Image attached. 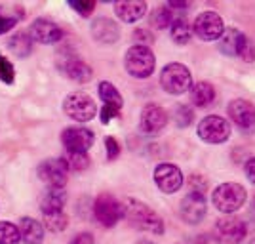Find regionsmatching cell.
I'll list each match as a JSON object with an SVG mask.
<instances>
[{
  "label": "cell",
  "mask_w": 255,
  "mask_h": 244,
  "mask_svg": "<svg viewBox=\"0 0 255 244\" xmlns=\"http://www.w3.org/2000/svg\"><path fill=\"white\" fill-rule=\"evenodd\" d=\"M10 46L17 55H27V53H31V36H29V32H19V34H15L10 40Z\"/></svg>",
  "instance_id": "cell-31"
},
{
  "label": "cell",
  "mask_w": 255,
  "mask_h": 244,
  "mask_svg": "<svg viewBox=\"0 0 255 244\" xmlns=\"http://www.w3.org/2000/svg\"><path fill=\"white\" fill-rule=\"evenodd\" d=\"M63 162L67 170L73 172H84L90 166V159L86 153H67L63 157Z\"/></svg>",
  "instance_id": "cell-28"
},
{
  "label": "cell",
  "mask_w": 255,
  "mask_h": 244,
  "mask_svg": "<svg viewBox=\"0 0 255 244\" xmlns=\"http://www.w3.org/2000/svg\"><path fill=\"white\" fill-rule=\"evenodd\" d=\"M69 4H71L73 10H76L80 15H84V17H88L94 11V8H96V2H75V0H71Z\"/></svg>",
  "instance_id": "cell-34"
},
{
  "label": "cell",
  "mask_w": 255,
  "mask_h": 244,
  "mask_svg": "<svg viewBox=\"0 0 255 244\" xmlns=\"http://www.w3.org/2000/svg\"><path fill=\"white\" fill-rule=\"evenodd\" d=\"M160 86L170 96H183L191 92L192 74L183 63H168L160 71Z\"/></svg>",
  "instance_id": "cell-2"
},
{
  "label": "cell",
  "mask_w": 255,
  "mask_h": 244,
  "mask_svg": "<svg viewBox=\"0 0 255 244\" xmlns=\"http://www.w3.org/2000/svg\"><path fill=\"white\" fill-rule=\"evenodd\" d=\"M105 147H107V157L109 160H115L120 155V145H118V141L115 138H105Z\"/></svg>",
  "instance_id": "cell-35"
},
{
  "label": "cell",
  "mask_w": 255,
  "mask_h": 244,
  "mask_svg": "<svg viewBox=\"0 0 255 244\" xmlns=\"http://www.w3.org/2000/svg\"><path fill=\"white\" fill-rule=\"evenodd\" d=\"M244 172H246V178L255 185V157L254 159H250L244 164Z\"/></svg>",
  "instance_id": "cell-39"
},
{
  "label": "cell",
  "mask_w": 255,
  "mask_h": 244,
  "mask_svg": "<svg viewBox=\"0 0 255 244\" xmlns=\"http://www.w3.org/2000/svg\"><path fill=\"white\" fill-rule=\"evenodd\" d=\"M19 235L25 244H42L44 227L42 223L34 218H21L19 222Z\"/></svg>",
  "instance_id": "cell-21"
},
{
  "label": "cell",
  "mask_w": 255,
  "mask_h": 244,
  "mask_svg": "<svg viewBox=\"0 0 255 244\" xmlns=\"http://www.w3.org/2000/svg\"><path fill=\"white\" fill-rule=\"evenodd\" d=\"M154 183L162 193L171 195V193H177L183 187V172L179 166L170 164V162H162L154 168Z\"/></svg>",
  "instance_id": "cell-12"
},
{
  "label": "cell",
  "mask_w": 255,
  "mask_h": 244,
  "mask_svg": "<svg viewBox=\"0 0 255 244\" xmlns=\"http://www.w3.org/2000/svg\"><path fill=\"white\" fill-rule=\"evenodd\" d=\"M170 36H171V40L175 44H179V46L187 44L192 36L191 23L187 21L185 17H173V21H171V25H170Z\"/></svg>",
  "instance_id": "cell-24"
},
{
  "label": "cell",
  "mask_w": 255,
  "mask_h": 244,
  "mask_svg": "<svg viewBox=\"0 0 255 244\" xmlns=\"http://www.w3.org/2000/svg\"><path fill=\"white\" fill-rule=\"evenodd\" d=\"M133 38L137 40L139 46H147V48H149V44L152 42V36H150L145 29H137V31H135V34H133Z\"/></svg>",
  "instance_id": "cell-37"
},
{
  "label": "cell",
  "mask_w": 255,
  "mask_h": 244,
  "mask_svg": "<svg viewBox=\"0 0 255 244\" xmlns=\"http://www.w3.org/2000/svg\"><path fill=\"white\" fill-rule=\"evenodd\" d=\"M92 36L99 44H115L120 38V29L113 19L107 17H97L92 23Z\"/></svg>",
  "instance_id": "cell-18"
},
{
  "label": "cell",
  "mask_w": 255,
  "mask_h": 244,
  "mask_svg": "<svg viewBox=\"0 0 255 244\" xmlns=\"http://www.w3.org/2000/svg\"><path fill=\"white\" fill-rule=\"evenodd\" d=\"M63 111L67 117L76 120V122H88L97 115V105L92 96L76 92V94L65 97Z\"/></svg>",
  "instance_id": "cell-6"
},
{
  "label": "cell",
  "mask_w": 255,
  "mask_h": 244,
  "mask_svg": "<svg viewBox=\"0 0 255 244\" xmlns=\"http://www.w3.org/2000/svg\"><path fill=\"white\" fill-rule=\"evenodd\" d=\"M71 244H94V237L90 233H78L75 239L71 241Z\"/></svg>",
  "instance_id": "cell-40"
},
{
  "label": "cell",
  "mask_w": 255,
  "mask_h": 244,
  "mask_svg": "<svg viewBox=\"0 0 255 244\" xmlns=\"http://www.w3.org/2000/svg\"><path fill=\"white\" fill-rule=\"evenodd\" d=\"M229 117L244 134H255V107L248 99H233L229 103Z\"/></svg>",
  "instance_id": "cell-11"
},
{
  "label": "cell",
  "mask_w": 255,
  "mask_h": 244,
  "mask_svg": "<svg viewBox=\"0 0 255 244\" xmlns=\"http://www.w3.org/2000/svg\"><path fill=\"white\" fill-rule=\"evenodd\" d=\"M65 204H67L65 189H48L40 199V210H42V214L63 212Z\"/></svg>",
  "instance_id": "cell-22"
},
{
  "label": "cell",
  "mask_w": 255,
  "mask_h": 244,
  "mask_svg": "<svg viewBox=\"0 0 255 244\" xmlns=\"http://www.w3.org/2000/svg\"><path fill=\"white\" fill-rule=\"evenodd\" d=\"M198 138L204 143L219 145L231 138V122L219 115H208L198 122Z\"/></svg>",
  "instance_id": "cell-5"
},
{
  "label": "cell",
  "mask_w": 255,
  "mask_h": 244,
  "mask_svg": "<svg viewBox=\"0 0 255 244\" xmlns=\"http://www.w3.org/2000/svg\"><path fill=\"white\" fill-rule=\"evenodd\" d=\"M179 212L185 223L198 225L206 218V212H208V202H206L204 193L191 191L189 195H185L183 201H181Z\"/></svg>",
  "instance_id": "cell-14"
},
{
  "label": "cell",
  "mask_w": 255,
  "mask_h": 244,
  "mask_svg": "<svg viewBox=\"0 0 255 244\" xmlns=\"http://www.w3.org/2000/svg\"><path fill=\"white\" fill-rule=\"evenodd\" d=\"M189 6H191L189 2H173V0L168 4V8H173V10H187Z\"/></svg>",
  "instance_id": "cell-41"
},
{
  "label": "cell",
  "mask_w": 255,
  "mask_h": 244,
  "mask_svg": "<svg viewBox=\"0 0 255 244\" xmlns=\"http://www.w3.org/2000/svg\"><path fill=\"white\" fill-rule=\"evenodd\" d=\"M171 21H173V13L168 6H160V8H154L152 10V15H150V23L158 29H166L170 27Z\"/></svg>",
  "instance_id": "cell-29"
},
{
  "label": "cell",
  "mask_w": 255,
  "mask_h": 244,
  "mask_svg": "<svg viewBox=\"0 0 255 244\" xmlns=\"http://www.w3.org/2000/svg\"><path fill=\"white\" fill-rule=\"evenodd\" d=\"M99 97L103 99L105 105L115 107V109H118V111H120L122 105H124V99H122V96H120V92H118L111 82H101V84H99Z\"/></svg>",
  "instance_id": "cell-26"
},
{
  "label": "cell",
  "mask_w": 255,
  "mask_h": 244,
  "mask_svg": "<svg viewBox=\"0 0 255 244\" xmlns=\"http://www.w3.org/2000/svg\"><path fill=\"white\" fill-rule=\"evenodd\" d=\"M168 124V113L158 103H147L141 111V122L139 128L145 134H158L162 128Z\"/></svg>",
  "instance_id": "cell-16"
},
{
  "label": "cell",
  "mask_w": 255,
  "mask_h": 244,
  "mask_svg": "<svg viewBox=\"0 0 255 244\" xmlns=\"http://www.w3.org/2000/svg\"><path fill=\"white\" fill-rule=\"evenodd\" d=\"M122 218H126L131 227L154 235L164 233V220L150 206L137 199H128L122 204Z\"/></svg>",
  "instance_id": "cell-1"
},
{
  "label": "cell",
  "mask_w": 255,
  "mask_h": 244,
  "mask_svg": "<svg viewBox=\"0 0 255 244\" xmlns=\"http://www.w3.org/2000/svg\"><path fill=\"white\" fill-rule=\"evenodd\" d=\"M191 99L196 107H210L215 99V88L210 82H196L191 88Z\"/></svg>",
  "instance_id": "cell-23"
},
{
  "label": "cell",
  "mask_w": 255,
  "mask_h": 244,
  "mask_svg": "<svg viewBox=\"0 0 255 244\" xmlns=\"http://www.w3.org/2000/svg\"><path fill=\"white\" fill-rule=\"evenodd\" d=\"M38 178L48 185V189H65V183L69 178V170L65 166L63 159H48L38 164Z\"/></svg>",
  "instance_id": "cell-9"
},
{
  "label": "cell",
  "mask_w": 255,
  "mask_h": 244,
  "mask_svg": "<svg viewBox=\"0 0 255 244\" xmlns=\"http://www.w3.org/2000/svg\"><path fill=\"white\" fill-rule=\"evenodd\" d=\"M244 38H246V34L242 31H238V29H234V27H229V29H225V32L221 34L217 48H219V52L225 53V55L234 57V55H238V52H240Z\"/></svg>",
  "instance_id": "cell-20"
},
{
  "label": "cell",
  "mask_w": 255,
  "mask_h": 244,
  "mask_svg": "<svg viewBox=\"0 0 255 244\" xmlns=\"http://www.w3.org/2000/svg\"><path fill=\"white\" fill-rule=\"evenodd\" d=\"M124 67L128 74H131L133 78H149L154 73L156 67V57L150 48L147 46H131L124 55Z\"/></svg>",
  "instance_id": "cell-4"
},
{
  "label": "cell",
  "mask_w": 255,
  "mask_h": 244,
  "mask_svg": "<svg viewBox=\"0 0 255 244\" xmlns=\"http://www.w3.org/2000/svg\"><path fill=\"white\" fill-rule=\"evenodd\" d=\"M42 227L52 231V233H61L67 229L69 225V218L65 212H50V214H42Z\"/></svg>",
  "instance_id": "cell-25"
},
{
  "label": "cell",
  "mask_w": 255,
  "mask_h": 244,
  "mask_svg": "<svg viewBox=\"0 0 255 244\" xmlns=\"http://www.w3.org/2000/svg\"><path fill=\"white\" fill-rule=\"evenodd\" d=\"M223 32L225 23L217 11H202V13L196 15V19L192 23V34H196L200 40H206V42L219 40Z\"/></svg>",
  "instance_id": "cell-7"
},
{
  "label": "cell",
  "mask_w": 255,
  "mask_h": 244,
  "mask_svg": "<svg viewBox=\"0 0 255 244\" xmlns=\"http://www.w3.org/2000/svg\"><path fill=\"white\" fill-rule=\"evenodd\" d=\"M59 69L63 71L71 80H75V82H88V80H92V69H90V65L86 63L84 59L80 57V55H76L73 50H65L61 55H59Z\"/></svg>",
  "instance_id": "cell-10"
},
{
  "label": "cell",
  "mask_w": 255,
  "mask_h": 244,
  "mask_svg": "<svg viewBox=\"0 0 255 244\" xmlns=\"http://www.w3.org/2000/svg\"><path fill=\"white\" fill-rule=\"evenodd\" d=\"M94 216L103 227H115L122 218V204L113 195H99L94 202Z\"/></svg>",
  "instance_id": "cell-8"
},
{
  "label": "cell",
  "mask_w": 255,
  "mask_h": 244,
  "mask_svg": "<svg viewBox=\"0 0 255 244\" xmlns=\"http://www.w3.org/2000/svg\"><path fill=\"white\" fill-rule=\"evenodd\" d=\"M94 141H96L94 132L82 126L65 128L61 134V143L67 153H86L94 145Z\"/></svg>",
  "instance_id": "cell-15"
},
{
  "label": "cell",
  "mask_w": 255,
  "mask_h": 244,
  "mask_svg": "<svg viewBox=\"0 0 255 244\" xmlns=\"http://www.w3.org/2000/svg\"><path fill=\"white\" fill-rule=\"evenodd\" d=\"M13 65L4 57V55H0V80L2 82H6V84H11L13 82Z\"/></svg>",
  "instance_id": "cell-32"
},
{
  "label": "cell",
  "mask_w": 255,
  "mask_h": 244,
  "mask_svg": "<svg viewBox=\"0 0 255 244\" xmlns=\"http://www.w3.org/2000/svg\"><path fill=\"white\" fill-rule=\"evenodd\" d=\"M29 36L40 44H55L63 38V31L59 25L40 17V19L32 21L31 29H29Z\"/></svg>",
  "instance_id": "cell-17"
},
{
  "label": "cell",
  "mask_w": 255,
  "mask_h": 244,
  "mask_svg": "<svg viewBox=\"0 0 255 244\" xmlns=\"http://www.w3.org/2000/svg\"><path fill=\"white\" fill-rule=\"evenodd\" d=\"M19 227L11 222H0V244H19Z\"/></svg>",
  "instance_id": "cell-27"
},
{
  "label": "cell",
  "mask_w": 255,
  "mask_h": 244,
  "mask_svg": "<svg viewBox=\"0 0 255 244\" xmlns=\"http://www.w3.org/2000/svg\"><path fill=\"white\" fill-rule=\"evenodd\" d=\"M118 109H115V107H111V105H103L101 107V113H99V117H101V122L103 124H109L111 120L115 117H118Z\"/></svg>",
  "instance_id": "cell-36"
},
{
  "label": "cell",
  "mask_w": 255,
  "mask_h": 244,
  "mask_svg": "<svg viewBox=\"0 0 255 244\" xmlns=\"http://www.w3.org/2000/svg\"><path fill=\"white\" fill-rule=\"evenodd\" d=\"M238 57H242V59L248 61V63L255 61V46L248 36H246L244 42H242V48H240V52H238Z\"/></svg>",
  "instance_id": "cell-33"
},
{
  "label": "cell",
  "mask_w": 255,
  "mask_h": 244,
  "mask_svg": "<svg viewBox=\"0 0 255 244\" xmlns=\"http://www.w3.org/2000/svg\"><path fill=\"white\" fill-rule=\"evenodd\" d=\"M246 199H248L246 189L240 183H234V181H225V183H221L212 195L213 206L221 214L238 212L244 206Z\"/></svg>",
  "instance_id": "cell-3"
},
{
  "label": "cell",
  "mask_w": 255,
  "mask_h": 244,
  "mask_svg": "<svg viewBox=\"0 0 255 244\" xmlns=\"http://www.w3.org/2000/svg\"><path fill=\"white\" fill-rule=\"evenodd\" d=\"M15 21H17L15 17H8V15H2V13H0V34L10 31L11 27H15Z\"/></svg>",
  "instance_id": "cell-38"
},
{
  "label": "cell",
  "mask_w": 255,
  "mask_h": 244,
  "mask_svg": "<svg viewBox=\"0 0 255 244\" xmlns=\"http://www.w3.org/2000/svg\"><path fill=\"white\" fill-rule=\"evenodd\" d=\"M137 244H152V243H149V241H141V243H137Z\"/></svg>",
  "instance_id": "cell-42"
},
{
  "label": "cell",
  "mask_w": 255,
  "mask_h": 244,
  "mask_svg": "<svg viewBox=\"0 0 255 244\" xmlns=\"http://www.w3.org/2000/svg\"><path fill=\"white\" fill-rule=\"evenodd\" d=\"M248 225L238 218L227 216L215 223V237L221 244H242Z\"/></svg>",
  "instance_id": "cell-13"
},
{
  "label": "cell",
  "mask_w": 255,
  "mask_h": 244,
  "mask_svg": "<svg viewBox=\"0 0 255 244\" xmlns=\"http://www.w3.org/2000/svg\"><path fill=\"white\" fill-rule=\"evenodd\" d=\"M173 120H175V124L179 128L191 126L192 122H194V111H192L191 107L179 103V105H175V109H173Z\"/></svg>",
  "instance_id": "cell-30"
},
{
  "label": "cell",
  "mask_w": 255,
  "mask_h": 244,
  "mask_svg": "<svg viewBox=\"0 0 255 244\" xmlns=\"http://www.w3.org/2000/svg\"><path fill=\"white\" fill-rule=\"evenodd\" d=\"M115 13L124 23H135L147 13V4L141 0H120L115 2Z\"/></svg>",
  "instance_id": "cell-19"
}]
</instances>
